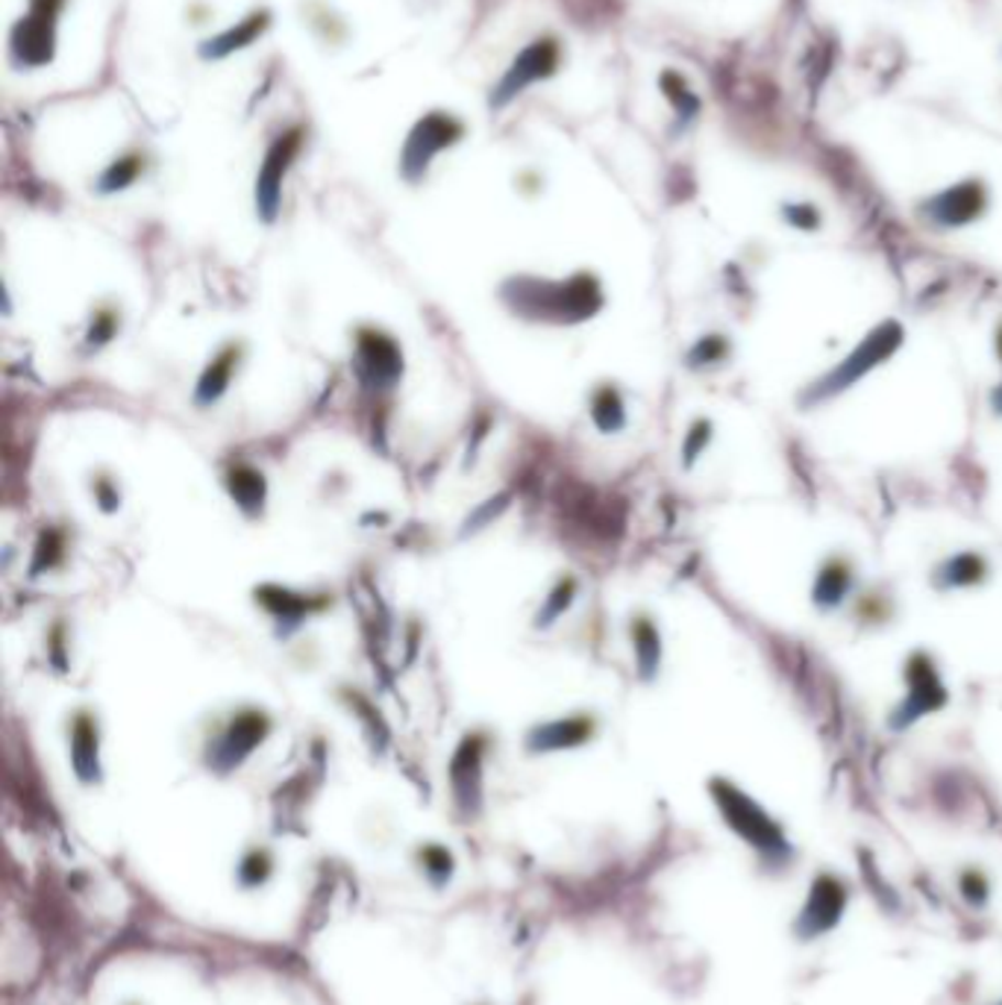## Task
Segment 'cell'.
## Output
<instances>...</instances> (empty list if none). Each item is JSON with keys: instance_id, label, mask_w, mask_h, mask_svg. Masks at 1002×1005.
I'll return each instance as SVG.
<instances>
[{"instance_id": "836d02e7", "label": "cell", "mask_w": 1002, "mask_h": 1005, "mask_svg": "<svg viewBox=\"0 0 1002 1005\" xmlns=\"http://www.w3.org/2000/svg\"><path fill=\"white\" fill-rule=\"evenodd\" d=\"M423 859L430 862V871H450V855L441 853V850H427Z\"/></svg>"}, {"instance_id": "484cf974", "label": "cell", "mask_w": 1002, "mask_h": 1005, "mask_svg": "<svg viewBox=\"0 0 1002 1005\" xmlns=\"http://www.w3.org/2000/svg\"><path fill=\"white\" fill-rule=\"evenodd\" d=\"M59 559H63V539H59L54 530L42 532V539H38V544H36V559H33L30 574L38 576V571H45V567H56L59 565Z\"/></svg>"}, {"instance_id": "9c48e42d", "label": "cell", "mask_w": 1002, "mask_h": 1005, "mask_svg": "<svg viewBox=\"0 0 1002 1005\" xmlns=\"http://www.w3.org/2000/svg\"><path fill=\"white\" fill-rule=\"evenodd\" d=\"M268 729L271 724L262 711H242V715H235L233 724L227 727L224 736L218 738V744L212 747L209 764L221 773L233 771L265 741Z\"/></svg>"}, {"instance_id": "d6986e66", "label": "cell", "mask_w": 1002, "mask_h": 1005, "mask_svg": "<svg viewBox=\"0 0 1002 1005\" xmlns=\"http://www.w3.org/2000/svg\"><path fill=\"white\" fill-rule=\"evenodd\" d=\"M256 600L268 611H274L279 620H288V623H300L306 611L318 609V603H309L300 594H291L286 588H277V585H262L260 592H256Z\"/></svg>"}, {"instance_id": "4316f807", "label": "cell", "mask_w": 1002, "mask_h": 1005, "mask_svg": "<svg viewBox=\"0 0 1002 1005\" xmlns=\"http://www.w3.org/2000/svg\"><path fill=\"white\" fill-rule=\"evenodd\" d=\"M506 506H509V494H500V497H492V500H485L483 506H480V509H476V512L465 521V532L483 530L485 523L492 521V518H497V515H500L503 509H506Z\"/></svg>"}, {"instance_id": "8d00e7d4", "label": "cell", "mask_w": 1002, "mask_h": 1005, "mask_svg": "<svg viewBox=\"0 0 1002 1005\" xmlns=\"http://www.w3.org/2000/svg\"><path fill=\"white\" fill-rule=\"evenodd\" d=\"M1000 1005H1002V1003H1000Z\"/></svg>"}, {"instance_id": "52a82bcc", "label": "cell", "mask_w": 1002, "mask_h": 1005, "mask_svg": "<svg viewBox=\"0 0 1002 1005\" xmlns=\"http://www.w3.org/2000/svg\"><path fill=\"white\" fill-rule=\"evenodd\" d=\"M844 908H847V891H844L841 880H835L829 873H821L812 882L806 906L796 917V935L803 941H812V938L833 932L838 920H841Z\"/></svg>"}, {"instance_id": "6da1fadb", "label": "cell", "mask_w": 1002, "mask_h": 1005, "mask_svg": "<svg viewBox=\"0 0 1002 1005\" xmlns=\"http://www.w3.org/2000/svg\"><path fill=\"white\" fill-rule=\"evenodd\" d=\"M503 300L509 303L511 312L529 321L576 323L591 318L603 306V291L597 279L588 274H576L564 283L515 277L503 286Z\"/></svg>"}, {"instance_id": "8992f818", "label": "cell", "mask_w": 1002, "mask_h": 1005, "mask_svg": "<svg viewBox=\"0 0 1002 1005\" xmlns=\"http://www.w3.org/2000/svg\"><path fill=\"white\" fill-rule=\"evenodd\" d=\"M300 147H304V130L288 126L268 144V151L262 156L256 186H253V200H256V216L265 224L277 221L279 203H283V183H286V174L291 172Z\"/></svg>"}, {"instance_id": "d6a6232c", "label": "cell", "mask_w": 1002, "mask_h": 1005, "mask_svg": "<svg viewBox=\"0 0 1002 1005\" xmlns=\"http://www.w3.org/2000/svg\"><path fill=\"white\" fill-rule=\"evenodd\" d=\"M95 494H98L100 506H103L107 512H115L121 497H118V492H112V485H109L107 479H98V483H95Z\"/></svg>"}, {"instance_id": "d4e9b609", "label": "cell", "mask_w": 1002, "mask_h": 1005, "mask_svg": "<svg viewBox=\"0 0 1002 1005\" xmlns=\"http://www.w3.org/2000/svg\"><path fill=\"white\" fill-rule=\"evenodd\" d=\"M573 594H576V583H573V579H562V583L555 585L553 592H550V597H547L544 609L536 615V627H550V623L571 606Z\"/></svg>"}, {"instance_id": "5bb4252c", "label": "cell", "mask_w": 1002, "mask_h": 1005, "mask_svg": "<svg viewBox=\"0 0 1002 1005\" xmlns=\"http://www.w3.org/2000/svg\"><path fill=\"white\" fill-rule=\"evenodd\" d=\"M982 189L976 183H965L932 200V216L938 218L940 224H967L970 218L982 212Z\"/></svg>"}, {"instance_id": "2e32d148", "label": "cell", "mask_w": 1002, "mask_h": 1005, "mask_svg": "<svg viewBox=\"0 0 1002 1005\" xmlns=\"http://www.w3.org/2000/svg\"><path fill=\"white\" fill-rule=\"evenodd\" d=\"M235 362H239V347H227L216 356V360L209 362L207 371L200 374L195 388V400L197 406H212L216 400L224 397V391L230 388V379H233V368Z\"/></svg>"}, {"instance_id": "d590c367", "label": "cell", "mask_w": 1002, "mask_h": 1005, "mask_svg": "<svg viewBox=\"0 0 1002 1005\" xmlns=\"http://www.w3.org/2000/svg\"><path fill=\"white\" fill-rule=\"evenodd\" d=\"M1000 353H1002V332H1000ZM993 406H997V412H1002V388L993 395Z\"/></svg>"}, {"instance_id": "44dd1931", "label": "cell", "mask_w": 1002, "mask_h": 1005, "mask_svg": "<svg viewBox=\"0 0 1002 1005\" xmlns=\"http://www.w3.org/2000/svg\"><path fill=\"white\" fill-rule=\"evenodd\" d=\"M632 641H636V659H638V671L645 680H653L656 671H659V662H662V641H659V632L647 618H638L632 623Z\"/></svg>"}, {"instance_id": "1f68e13d", "label": "cell", "mask_w": 1002, "mask_h": 1005, "mask_svg": "<svg viewBox=\"0 0 1002 1005\" xmlns=\"http://www.w3.org/2000/svg\"><path fill=\"white\" fill-rule=\"evenodd\" d=\"M242 876H244V882H260V880H265V876H268V859H265V855H262V853H253L251 859H247V862H244Z\"/></svg>"}, {"instance_id": "7402d4cb", "label": "cell", "mask_w": 1002, "mask_h": 1005, "mask_svg": "<svg viewBox=\"0 0 1002 1005\" xmlns=\"http://www.w3.org/2000/svg\"><path fill=\"white\" fill-rule=\"evenodd\" d=\"M591 418L603 432H618L627 427V412H624V400L612 386H603L591 400Z\"/></svg>"}, {"instance_id": "3957f363", "label": "cell", "mask_w": 1002, "mask_h": 1005, "mask_svg": "<svg viewBox=\"0 0 1002 1005\" xmlns=\"http://www.w3.org/2000/svg\"><path fill=\"white\" fill-rule=\"evenodd\" d=\"M68 0H30L27 12L10 33V56L19 68H45L54 63L59 19Z\"/></svg>"}, {"instance_id": "8fae6325", "label": "cell", "mask_w": 1002, "mask_h": 1005, "mask_svg": "<svg viewBox=\"0 0 1002 1005\" xmlns=\"http://www.w3.org/2000/svg\"><path fill=\"white\" fill-rule=\"evenodd\" d=\"M450 780L456 791L459 806L465 811L480 808V782H483V738L467 736L450 762Z\"/></svg>"}, {"instance_id": "e0dca14e", "label": "cell", "mask_w": 1002, "mask_h": 1005, "mask_svg": "<svg viewBox=\"0 0 1002 1005\" xmlns=\"http://www.w3.org/2000/svg\"><path fill=\"white\" fill-rule=\"evenodd\" d=\"M71 759L74 771L82 782L98 780V727L89 715H77L71 727Z\"/></svg>"}, {"instance_id": "277c9868", "label": "cell", "mask_w": 1002, "mask_h": 1005, "mask_svg": "<svg viewBox=\"0 0 1002 1005\" xmlns=\"http://www.w3.org/2000/svg\"><path fill=\"white\" fill-rule=\"evenodd\" d=\"M462 135H465V124L450 112L436 109V112L418 118L400 147V177L406 183H421L430 172L432 159L441 151L462 142Z\"/></svg>"}, {"instance_id": "4fadbf2b", "label": "cell", "mask_w": 1002, "mask_h": 1005, "mask_svg": "<svg viewBox=\"0 0 1002 1005\" xmlns=\"http://www.w3.org/2000/svg\"><path fill=\"white\" fill-rule=\"evenodd\" d=\"M591 732H594V724L588 718L553 720V724L532 729L527 738V747L532 753H550V750H564V747H576L582 741H588Z\"/></svg>"}, {"instance_id": "cb8c5ba5", "label": "cell", "mask_w": 1002, "mask_h": 1005, "mask_svg": "<svg viewBox=\"0 0 1002 1005\" xmlns=\"http://www.w3.org/2000/svg\"><path fill=\"white\" fill-rule=\"evenodd\" d=\"M850 588V571L844 567V562H829V565L821 571L815 585V600L817 606H838L844 600V594Z\"/></svg>"}, {"instance_id": "e575fe53", "label": "cell", "mask_w": 1002, "mask_h": 1005, "mask_svg": "<svg viewBox=\"0 0 1002 1005\" xmlns=\"http://www.w3.org/2000/svg\"><path fill=\"white\" fill-rule=\"evenodd\" d=\"M791 218H794V224H800V227H812L817 221V216L808 207L791 209Z\"/></svg>"}, {"instance_id": "ba28073f", "label": "cell", "mask_w": 1002, "mask_h": 1005, "mask_svg": "<svg viewBox=\"0 0 1002 1005\" xmlns=\"http://www.w3.org/2000/svg\"><path fill=\"white\" fill-rule=\"evenodd\" d=\"M404 374V353L383 332L362 330L356 342V377L367 388H392Z\"/></svg>"}, {"instance_id": "7c38bea8", "label": "cell", "mask_w": 1002, "mask_h": 1005, "mask_svg": "<svg viewBox=\"0 0 1002 1005\" xmlns=\"http://www.w3.org/2000/svg\"><path fill=\"white\" fill-rule=\"evenodd\" d=\"M271 27V12L268 10H253L251 15H244L242 21H235L233 27L221 30L218 36L207 38L203 45H200V59H207V63H218V59H227V56L239 54L244 47H251L256 38Z\"/></svg>"}, {"instance_id": "603a6c76", "label": "cell", "mask_w": 1002, "mask_h": 1005, "mask_svg": "<svg viewBox=\"0 0 1002 1005\" xmlns=\"http://www.w3.org/2000/svg\"><path fill=\"white\" fill-rule=\"evenodd\" d=\"M938 579L944 588H965L984 579V562L976 553H958L938 571Z\"/></svg>"}, {"instance_id": "7a4b0ae2", "label": "cell", "mask_w": 1002, "mask_h": 1005, "mask_svg": "<svg viewBox=\"0 0 1002 1005\" xmlns=\"http://www.w3.org/2000/svg\"><path fill=\"white\" fill-rule=\"evenodd\" d=\"M712 794H715L717 808H720V815L735 835H741L747 844L756 847L759 853H764L773 862L785 859V835H782L777 820H770L764 808L756 806L744 791H738L729 782H712Z\"/></svg>"}, {"instance_id": "ffe728a7", "label": "cell", "mask_w": 1002, "mask_h": 1005, "mask_svg": "<svg viewBox=\"0 0 1002 1005\" xmlns=\"http://www.w3.org/2000/svg\"><path fill=\"white\" fill-rule=\"evenodd\" d=\"M144 172V156L142 153H124L118 156L103 168V174L98 177V191L100 195H118V191L130 189L139 174Z\"/></svg>"}, {"instance_id": "f1b7e54d", "label": "cell", "mask_w": 1002, "mask_h": 1005, "mask_svg": "<svg viewBox=\"0 0 1002 1005\" xmlns=\"http://www.w3.org/2000/svg\"><path fill=\"white\" fill-rule=\"evenodd\" d=\"M118 330V321L112 312H98L95 314V321H91L89 330V344L91 347H100V344H107Z\"/></svg>"}, {"instance_id": "5b68a950", "label": "cell", "mask_w": 1002, "mask_h": 1005, "mask_svg": "<svg viewBox=\"0 0 1002 1005\" xmlns=\"http://www.w3.org/2000/svg\"><path fill=\"white\" fill-rule=\"evenodd\" d=\"M559 42L553 36H538L532 38L524 51L509 63V68L503 71V77L497 80V86L488 95V107L492 109H506L515 98H520L529 86H536L541 80H550L559 71Z\"/></svg>"}, {"instance_id": "83f0119b", "label": "cell", "mask_w": 1002, "mask_h": 1005, "mask_svg": "<svg viewBox=\"0 0 1002 1005\" xmlns=\"http://www.w3.org/2000/svg\"><path fill=\"white\" fill-rule=\"evenodd\" d=\"M724 353H726L724 339L712 335V339H703V342L691 351V365H712V362L724 360Z\"/></svg>"}, {"instance_id": "f546056e", "label": "cell", "mask_w": 1002, "mask_h": 1005, "mask_svg": "<svg viewBox=\"0 0 1002 1005\" xmlns=\"http://www.w3.org/2000/svg\"><path fill=\"white\" fill-rule=\"evenodd\" d=\"M708 439H712V423L697 421L694 427H691L689 439H685V462H689V465L700 456V453H703V448L708 444Z\"/></svg>"}, {"instance_id": "4dcf8cb0", "label": "cell", "mask_w": 1002, "mask_h": 1005, "mask_svg": "<svg viewBox=\"0 0 1002 1005\" xmlns=\"http://www.w3.org/2000/svg\"><path fill=\"white\" fill-rule=\"evenodd\" d=\"M961 891H965V897L973 903V906H982L984 899H988V882H984L982 873L967 871L961 876Z\"/></svg>"}, {"instance_id": "ac0fdd59", "label": "cell", "mask_w": 1002, "mask_h": 1005, "mask_svg": "<svg viewBox=\"0 0 1002 1005\" xmlns=\"http://www.w3.org/2000/svg\"><path fill=\"white\" fill-rule=\"evenodd\" d=\"M896 342H900V330H896V327H885V330H879L877 335H870L868 342L861 344V351L852 353L850 360H847V365L838 371V383H841V386L844 383H852L856 374H865L868 368H873L882 356H888V353L894 351Z\"/></svg>"}, {"instance_id": "30bf717a", "label": "cell", "mask_w": 1002, "mask_h": 1005, "mask_svg": "<svg viewBox=\"0 0 1002 1005\" xmlns=\"http://www.w3.org/2000/svg\"><path fill=\"white\" fill-rule=\"evenodd\" d=\"M909 685H912V694H909V700L896 711L894 727H905V724H912V720H917L926 711L940 709L944 700H947L944 685L938 683V676L932 671V662L926 655H914L912 662H909Z\"/></svg>"}, {"instance_id": "9a60e30c", "label": "cell", "mask_w": 1002, "mask_h": 1005, "mask_svg": "<svg viewBox=\"0 0 1002 1005\" xmlns=\"http://www.w3.org/2000/svg\"><path fill=\"white\" fill-rule=\"evenodd\" d=\"M227 488L233 494L235 506H239L247 518H256V515L265 509L268 485H265V476H262L260 471H253V467L247 465L230 467V474H227Z\"/></svg>"}]
</instances>
